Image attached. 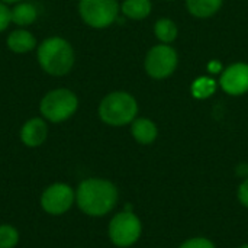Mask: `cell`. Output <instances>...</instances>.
I'll list each match as a JSON object with an SVG mask.
<instances>
[{
  "label": "cell",
  "instance_id": "19",
  "mask_svg": "<svg viewBox=\"0 0 248 248\" xmlns=\"http://www.w3.org/2000/svg\"><path fill=\"white\" fill-rule=\"evenodd\" d=\"M179 248H217L215 244L205 237H195V238H189L186 240Z\"/></svg>",
  "mask_w": 248,
  "mask_h": 248
},
{
  "label": "cell",
  "instance_id": "12",
  "mask_svg": "<svg viewBox=\"0 0 248 248\" xmlns=\"http://www.w3.org/2000/svg\"><path fill=\"white\" fill-rule=\"evenodd\" d=\"M12 23H15L19 28L31 26L38 19V9L33 3L22 0L19 3H15L10 9Z\"/></svg>",
  "mask_w": 248,
  "mask_h": 248
},
{
  "label": "cell",
  "instance_id": "9",
  "mask_svg": "<svg viewBox=\"0 0 248 248\" xmlns=\"http://www.w3.org/2000/svg\"><path fill=\"white\" fill-rule=\"evenodd\" d=\"M221 87L232 96H240L248 92V64L237 62L227 67L221 76Z\"/></svg>",
  "mask_w": 248,
  "mask_h": 248
},
{
  "label": "cell",
  "instance_id": "5",
  "mask_svg": "<svg viewBox=\"0 0 248 248\" xmlns=\"http://www.w3.org/2000/svg\"><path fill=\"white\" fill-rule=\"evenodd\" d=\"M142 234L141 219L132 212L131 206H126L125 211L118 212L109 222L108 235L113 246L119 248H128L134 246Z\"/></svg>",
  "mask_w": 248,
  "mask_h": 248
},
{
  "label": "cell",
  "instance_id": "6",
  "mask_svg": "<svg viewBox=\"0 0 248 248\" xmlns=\"http://www.w3.org/2000/svg\"><path fill=\"white\" fill-rule=\"evenodd\" d=\"M81 20L93 29H105L115 23L119 15L118 0H78Z\"/></svg>",
  "mask_w": 248,
  "mask_h": 248
},
{
  "label": "cell",
  "instance_id": "20",
  "mask_svg": "<svg viewBox=\"0 0 248 248\" xmlns=\"http://www.w3.org/2000/svg\"><path fill=\"white\" fill-rule=\"evenodd\" d=\"M10 23H12L10 7H9V4L0 1V33L4 32L9 28Z\"/></svg>",
  "mask_w": 248,
  "mask_h": 248
},
{
  "label": "cell",
  "instance_id": "11",
  "mask_svg": "<svg viewBox=\"0 0 248 248\" xmlns=\"http://www.w3.org/2000/svg\"><path fill=\"white\" fill-rule=\"evenodd\" d=\"M6 46L13 54H28L36 49V38L26 28H17L6 36Z\"/></svg>",
  "mask_w": 248,
  "mask_h": 248
},
{
  "label": "cell",
  "instance_id": "1",
  "mask_svg": "<svg viewBox=\"0 0 248 248\" xmlns=\"http://www.w3.org/2000/svg\"><path fill=\"white\" fill-rule=\"evenodd\" d=\"M118 187L102 177L84 179L76 189V205L84 215L92 218L110 214L118 203Z\"/></svg>",
  "mask_w": 248,
  "mask_h": 248
},
{
  "label": "cell",
  "instance_id": "16",
  "mask_svg": "<svg viewBox=\"0 0 248 248\" xmlns=\"http://www.w3.org/2000/svg\"><path fill=\"white\" fill-rule=\"evenodd\" d=\"M154 32L157 38L164 44H170L177 38V26L171 19H167V17H163L155 22Z\"/></svg>",
  "mask_w": 248,
  "mask_h": 248
},
{
  "label": "cell",
  "instance_id": "2",
  "mask_svg": "<svg viewBox=\"0 0 248 248\" xmlns=\"http://www.w3.org/2000/svg\"><path fill=\"white\" fill-rule=\"evenodd\" d=\"M36 60L44 73L52 77L67 76L76 62L73 45L62 36L45 38L36 46Z\"/></svg>",
  "mask_w": 248,
  "mask_h": 248
},
{
  "label": "cell",
  "instance_id": "7",
  "mask_svg": "<svg viewBox=\"0 0 248 248\" xmlns=\"http://www.w3.org/2000/svg\"><path fill=\"white\" fill-rule=\"evenodd\" d=\"M76 203V190L62 182H57L44 189L39 198L42 211L51 217H61L67 214Z\"/></svg>",
  "mask_w": 248,
  "mask_h": 248
},
{
  "label": "cell",
  "instance_id": "4",
  "mask_svg": "<svg viewBox=\"0 0 248 248\" xmlns=\"http://www.w3.org/2000/svg\"><path fill=\"white\" fill-rule=\"evenodd\" d=\"M78 103V97L73 90L57 87L42 96L39 102V113L46 122L62 124L76 115Z\"/></svg>",
  "mask_w": 248,
  "mask_h": 248
},
{
  "label": "cell",
  "instance_id": "15",
  "mask_svg": "<svg viewBox=\"0 0 248 248\" xmlns=\"http://www.w3.org/2000/svg\"><path fill=\"white\" fill-rule=\"evenodd\" d=\"M121 10L124 16L129 19L141 20L151 13V1L150 0H124Z\"/></svg>",
  "mask_w": 248,
  "mask_h": 248
},
{
  "label": "cell",
  "instance_id": "3",
  "mask_svg": "<svg viewBox=\"0 0 248 248\" xmlns=\"http://www.w3.org/2000/svg\"><path fill=\"white\" fill-rule=\"evenodd\" d=\"M97 113L100 121L109 126H125L137 118L138 103L126 92H112L99 103Z\"/></svg>",
  "mask_w": 248,
  "mask_h": 248
},
{
  "label": "cell",
  "instance_id": "8",
  "mask_svg": "<svg viewBox=\"0 0 248 248\" xmlns=\"http://www.w3.org/2000/svg\"><path fill=\"white\" fill-rule=\"evenodd\" d=\"M177 52L169 46V44H161L153 46L145 57V71L150 77L161 80L173 74L177 67Z\"/></svg>",
  "mask_w": 248,
  "mask_h": 248
},
{
  "label": "cell",
  "instance_id": "23",
  "mask_svg": "<svg viewBox=\"0 0 248 248\" xmlns=\"http://www.w3.org/2000/svg\"><path fill=\"white\" fill-rule=\"evenodd\" d=\"M238 248H248V244H244V246H240Z\"/></svg>",
  "mask_w": 248,
  "mask_h": 248
},
{
  "label": "cell",
  "instance_id": "22",
  "mask_svg": "<svg viewBox=\"0 0 248 248\" xmlns=\"http://www.w3.org/2000/svg\"><path fill=\"white\" fill-rule=\"evenodd\" d=\"M0 1H3V3H6V4H15V3L22 1V0H0Z\"/></svg>",
  "mask_w": 248,
  "mask_h": 248
},
{
  "label": "cell",
  "instance_id": "13",
  "mask_svg": "<svg viewBox=\"0 0 248 248\" xmlns=\"http://www.w3.org/2000/svg\"><path fill=\"white\" fill-rule=\"evenodd\" d=\"M131 134L137 142L142 145H148L155 141L158 131L153 121L147 118H138L134 119V122L131 124Z\"/></svg>",
  "mask_w": 248,
  "mask_h": 248
},
{
  "label": "cell",
  "instance_id": "14",
  "mask_svg": "<svg viewBox=\"0 0 248 248\" xmlns=\"http://www.w3.org/2000/svg\"><path fill=\"white\" fill-rule=\"evenodd\" d=\"M222 1L224 0H186V6L190 15L196 17H209L221 9Z\"/></svg>",
  "mask_w": 248,
  "mask_h": 248
},
{
  "label": "cell",
  "instance_id": "17",
  "mask_svg": "<svg viewBox=\"0 0 248 248\" xmlns=\"http://www.w3.org/2000/svg\"><path fill=\"white\" fill-rule=\"evenodd\" d=\"M19 231L10 224H0V248H15L19 244Z\"/></svg>",
  "mask_w": 248,
  "mask_h": 248
},
{
  "label": "cell",
  "instance_id": "21",
  "mask_svg": "<svg viewBox=\"0 0 248 248\" xmlns=\"http://www.w3.org/2000/svg\"><path fill=\"white\" fill-rule=\"evenodd\" d=\"M237 196H238V201L243 206L248 208V177H246L241 185L238 186V192H237Z\"/></svg>",
  "mask_w": 248,
  "mask_h": 248
},
{
  "label": "cell",
  "instance_id": "18",
  "mask_svg": "<svg viewBox=\"0 0 248 248\" xmlns=\"http://www.w3.org/2000/svg\"><path fill=\"white\" fill-rule=\"evenodd\" d=\"M215 92V81L206 77L198 78L192 86V93L198 99H206Z\"/></svg>",
  "mask_w": 248,
  "mask_h": 248
},
{
  "label": "cell",
  "instance_id": "10",
  "mask_svg": "<svg viewBox=\"0 0 248 248\" xmlns=\"http://www.w3.org/2000/svg\"><path fill=\"white\" fill-rule=\"evenodd\" d=\"M19 138L28 148H38L44 145L48 138V122L42 116L28 119L19 131Z\"/></svg>",
  "mask_w": 248,
  "mask_h": 248
}]
</instances>
